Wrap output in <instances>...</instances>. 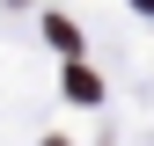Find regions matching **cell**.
Instances as JSON below:
<instances>
[{"mask_svg":"<svg viewBox=\"0 0 154 146\" xmlns=\"http://www.w3.org/2000/svg\"><path fill=\"white\" fill-rule=\"evenodd\" d=\"M44 36H51V44H59V51H73V44H81V29H73L66 15H51V22H44Z\"/></svg>","mask_w":154,"mask_h":146,"instance_id":"2","label":"cell"},{"mask_svg":"<svg viewBox=\"0 0 154 146\" xmlns=\"http://www.w3.org/2000/svg\"><path fill=\"white\" fill-rule=\"evenodd\" d=\"M66 95H73V102H95V95H103L95 66H66Z\"/></svg>","mask_w":154,"mask_h":146,"instance_id":"1","label":"cell"}]
</instances>
